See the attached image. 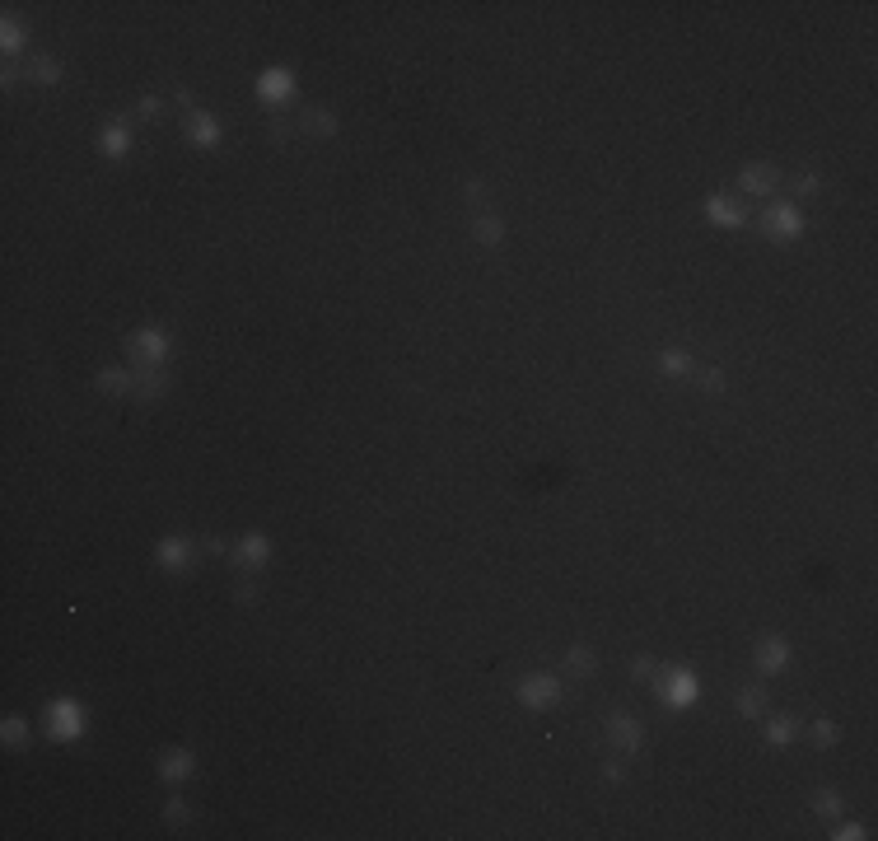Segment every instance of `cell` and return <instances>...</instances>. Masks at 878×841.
Segmentation results:
<instances>
[{
    "label": "cell",
    "instance_id": "obj_34",
    "mask_svg": "<svg viewBox=\"0 0 878 841\" xmlns=\"http://www.w3.org/2000/svg\"><path fill=\"white\" fill-rule=\"evenodd\" d=\"M253 598H257V584L243 580V584H238V603H253Z\"/></svg>",
    "mask_w": 878,
    "mask_h": 841
},
{
    "label": "cell",
    "instance_id": "obj_2",
    "mask_svg": "<svg viewBox=\"0 0 878 841\" xmlns=\"http://www.w3.org/2000/svg\"><path fill=\"white\" fill-rule=\"evenodd\" d=\"M518 697L528 701V706H552V701L561 697V687H556L552 678H528V683L518 687Z\"/></svg>",
    "mask_w": 878,
    "mask_h": 841
},
{
    "label": "cell",
    "instance_id": "obj_21",
    "mask_svg": "<svg viewBox=\"0 0 878 841\" xmlns=\"http://www.w3.org/2000/svg\"><path fill=\"white\" fill-rule=\"evenodd\" d=\"M98 145H103L108 155H122V150H127V131H122V127H108V131H103V141H98Z\"/></svg>",
    "mask_w": 878,
    "mask_h": 841
},
{
    "label": "cell",
    "instance_id": "obj_19",
    "mask_svg": "<svg viewBox=\"0 0 878 841\" xmlns=\"http://www.w3.org/2000/svg\"><path fill=\"white\" fill-rule=\"evenodd\" d=\"M159 561L182 570V566H187V547H182V543H164V547H159Z\"/></svg>",
    "mask_w": 878,
    "mask_h": 841
},
{
    "label": "cell",
    "instance_id": "obj_25",
    "mask_svg": "<svg viewBox=\"0 0 878 841\" xmlns=\"http://www.w3.org/2000/svg\"><path fill=\"white\" fill-rule=\"evenodd\" d=\"M766 738H771V743H789V738H794V720H775V725L766 729Z\"/></svg>",
    "mask_w": 878,
    "mask_h": 841
},
{
    "label": "cell",
    "instance_id": "obj_11",
    "mask_svg": "<svg viewBox=\"0 0 878 841\" xmlns=\"http://www.w3.org/2000/svg\"><path fill=\"white\" fill-rule=\"evenodd\" d=\"M472 234H477L481 244H500V234H504V225L495 220V215H481L477 225H472Z\"/></svg>",
    "mask_w": 878,
    "mask_h": 841
},
{
    "label": "cell",
    "instance_id": "obj_35",
    "mask_svg": "<svg viewBox=\"0 0 878 841\" xmlns=\"http://www.w3.org/2000/svg\"><path fill=\"white\" fill-rule=\"evenodd\" d=\"M290 131H295V127H285L281 117H276V122H272V141H285V136H290Z\"/></svg>",
    "mask_w": 878,
    "mask_h": 841
},
{
    "label": "cell",
    "instance_id": "obj_9",
    "mask_svg": "<svg viewBox=\"0 0 878 841\" xmlns=\"http://www.w3.org/2000/svg\"><path fill=\"white\" fill-rule=\"evenodd\" d=\"M136 384H141L145 398H159V393L168 388V374H159V369H141V374H136Z\"/></svg>",
    "mask_w": 878,
    "mask_h": 841
},
{
    "label": "cell",
    "instance_id": "obj_12",
    "mask_svg": "<svg viewBox=\"0 0 878 841\" xmlns=\"http://www.w3.org/2000/svg\"><path fill=\"white\" fill-rule=\"evenodd\" d=\"M33 80H38V84H56V80H61V65H56L52 56H38V61H33Z\"/></svg>",
    "mask_w": 878,
    "mask_h": 841
},
{
    "label": "cell",
    "instance_id": "obj_4",
    "mask_svg": "<svg viewBox=\"0 0 878 841\" xmlns=\"http://www.w3.org/2000/svg\"><path fill=\"white\" fill-rule=\"evenodd\" d=\"M766 229L780 234V239H794V234H799V215L789 206H775V210H766Z\"/></svg>",
    "mask_w": 878,
    "mask_h": 841
},
{
    "label": "cell",
    "instance_id": "obj_36",
    "mask_svg": "<svg viewBox=\"0 0 878 841\" xmlns=\"http://www.w3.org/2000/svg\"><path fill=\"white\" fill-rule=\"evenodd\" d=\"M182 818H187V809H182V804L173 799V804H168V823H182Z\"/></svg>",
    "mask_w": 878,
    "mask_h": 841
},
{
    "label": "cell",
    "instance_id": "obj_26",
    "mask_svg": "<svg viewBox=\"0 0 878 841\" xmlns=\"http://www.w3.org/2000/svg\"><path fill=\"white\" fill-rule=\"evenodd\" d=\"M19 42H24L19 24H5V52H19Z\"/></svg>",
    "mask_w": 878,
    "mask_h": 841
},
{
    "label": "cell",
    "instance_id": "obj_14",
    "mask_svg": "<svg viewBox=\"0 0 878 841\" xmlns=\"http://www.w3.org/2000/svg\"><path fill=\"white\" fill-rule=\"evenodd\" d=\"M711 215L720 225H743V210H734L729 206V201H724V196H711Z\"/></svg>",
    "mask_w": 878,
    "mask_h": 841
},
{
    "label": "cell",
    "instance_id": "obj_27",
    "mask_svg": "<svg viewBox=\"0 0 878 841\" xmlns=\"http://www.w3.org/2000/svg\"><path fill=\"white\" fill-rule=\"evenodd\" d=\"M701 388L706 393H724V379L715 374V369H706V374H701Z\"/></svg>",
    "mask_w": 878,
    "mask_h": 841
},
{
    "label": "cell",
    "instance_id": "obj_18",
    "mask_svg": "<svg viewBox=\"0 0 878 841\" xmlns=\"http://www.w3.org/2000/svg\"><path fill=\"white\" fill-rule=\"evenodd\" d=\"M304 127H309L313 136H332V131H336V117L332 113H309V117H304Z\"/></svg>",
    "mask_w": 878,
    "mask_h": 841
},
{
    "label": "cell",
    "instance_id": "obj_30",
    "mask_svg": "<svg viewBox=\"0 0 878 841\" xmlns=\"http://www.w3.org/2000/svg\"><path fill=\"white\" fill-rule=\"evenodd\" d=\"M5 738H10V743H24V720H5Z\"/></svg>",
    "mask_w": 878,
    "mask_h": 841
},
{
    "label": "cell",
    "instance_id": "obj_32",
    "mask_svg": "<svg viewBox=\"0 0 878 841\" xmlns=\"http://www.w3.org/2000/svg\"><path fill=\"white\" fill-rule=\"evenodd\" d=\"M635 678H640V683H645V678H654V659H635Z\"/></svg>",
    "mask_w": 878,
    "mask_h": 841
},
{
    "label": "cell",
    "instance_id": "obj_10",
    "mask_svg": "<svg viewBox=\"0 0 878 841\" xmlns=\"http://www.w3.org/2000/svg\"><path fill=\"white\" fill-rule=\"evenodd\" d=\"M238 557H243L248 566H257V561L267 557V538H262V533H248V538H243V547H238Z\"/></svg>",
    "mask_w": 878,
    "mask_h": 841
},
{
    "label": "cell",
    "instance_id": "obj_13",
    "mask_svg": "<svg viewBox=\"0 0 878 841\" xmlns=\"http://www.w3.org/2000/svg\"><path fill=\"white\" fill-rule=\"evenodd\" d=\"M192 136H196V141H201V145H210V141H215V136H220V127H215V117H206V113H196V117H192Z\"/></svg>",
    "mask_w": 878,
    "mask_h": 841
},
{
    "label": "cell",
    "instance_id": "obj_1",
    "mask_svg": "<svg viewBox=\"0 0 878 841\" xmlns=\"http://www.w3.org/2000/svg\"><path fill=\"white\" fill-rule=\"evenodd\" d=\"M79 725H84V720H79V706H75V701H56V706H52V734L56 738H75Z\"/></svg>",
    "mask_w": 878,
    "mask_h": 841
},
{
    "label": "cell",
    "instance_id": "obj_28",
    "mask_svg": "<svg viewBox=\"0 0 878 841\" xmlns=\"http://www.w3.org/2000/svg\"><path fill=\"white\" fill-rule=\"evenodd\" d=\"M813 738H817V743H832V738H836V725H827V720H817V725H813Z\"/></svg>",
    "mask_w": 878,
    "mask_h": 841
},
{
    "label": "cell",
    "instance_id": "obj_22",
    "mask_svg": "<svg viewBox=\"0 0 878 841\" xmlns=\"http://www.w3.org/2000/svg\"><path fill=\"white\" fill-rule=\"evenodd\" d=\"M566 669H570V673H580V678H584V673H594V655H589V650H570Z\"/></svg>",
    "mask_w": 878,
    "mask_h": 841
},
{
    "label": "cell",
    "instance_id": "obj_33",
    "mask_svg": "<svg viewBox=\"0 0 878 841\" xmlns=\"http://www.w3.org/2000/svg\"><path fill=\"white\" fill-rule=\"evenodd\" d=\"M136 113H141V117H159V99H141V103H136Z\"/></svg>",
    "mask_w": 878,
    "mask_h": 841
},
{
    "label": "cell",
    "instance_id": "obj_8",
    "mask_svg": "<svg viewBox=\"0 0 878 841\" xmlns=\"http://www.w3.org/2000/svg\"><path fill=\"white\" fill-rule=\"evenodd\" d=\"M743 187L757 192V196L775 192V168H748V173H743Z\"/></svg>",
    "mask_w": 878,
    "mask_h": 841
},
{
    "label": "cell",
    "instance_id": "obj_20",
    "mask_svg": "<svg viewBox=\"0 0 878 841\" xmlns=\"http://www.w3.org/2000/svg\"><path fill=\"white\" fill-rule=\"evenodd\" d=\"M127 384H131V379L122 374V369H103V374H98V388H103V393H127Z\"/></svg>",
    "mask_w": 878,
    "mask_h": 841
},
{
    "label": "cell",
    "instance_id": "obj_23",
    "mask_svg": "<svg viewBox=\"0 0 878 841\" xmlns=\"http://www.w3.org/2000/svg\"><path fill=\"white\" fill-rule=\"evenodd\" d=\"M658 365H663L668 374H687V369H692V360H687L682 350H663V360H658Z\"/></svg>",
    "mask_w": 878,
    "mask_h": 841
},
{
    "label": "cell",
    "instance_id": "obj_16",
    "mask_svg": "<svg viewBox=\"0 0 878 841\" xmlns=\"http://www.w3.org/2000/svg\"><path fill=\"white\" fill-rule=\"evenodd\" d=\"M187 771H192V757H187V752H168V757H164V776L168 780L187 776Z\"/></svg>",
    "mask_w": 878,
    "mask_h": 841
},
{
    "label": "cell",
    "instance_id": "obj_7",
    "mask_svg": "<svg viewBox=\"0 0 878 841\" xmlns=\"http://www.w3.org/2000/svg\"><path fill=\"white\" fill-rule=\"evenodd\" d=\"M131 350H136V355H145V360H159V355H164V336H159V332H136V336H131Z\"/></svg>",
    "mask_w": 878,
    "mask_h": 841
},
{
    "label": "cell",
    "instance_id": "obj_15",
    "mask_svg": "<svg viewBox=\"0 0 878 841\" xmlns=\"http://www.w3.org/2000/svg\"><path fill=\"white\" fill-rule=\"evenodd\" d=\"M785 664V640H762V669H780Z\"/></svg>",
    "mask_w": 878,
    "mask_h": 841
},
{
    "label": "cell",
    "instance_id": "obj_17",
    "mask_svg": "<svg viewBox=\"0 0 878 841\" xmlns=\"http://www.w3.org/2000/svg\"><path fill=\"white\" fill-rule=\"evenodd\" d=\"M762 706H766V692H762V687H748V692L738 697V711H743V715H762Z\"/></svg>",
    "mask_w": 878,
    "mask_h": 841
},
{
    "label": "cell",
    "instance_id": "obj_24",
    "mask_svg": "<svg viewBox=\"0 0 878 841\" xmlns=\"http://www.w3.org/2000/svg\"><path fill=\"white\" fill-rule=\"evenodd\" d=\"M813 809H817V814H827V818H832V814H841V799L832 795V790H817V795H813Z\"/></svg>",
    "mask_w": 878,
    "mask_h": 841
},
{
    "label": "cell",
    "instance_id": "obj_6",
    "mask_svg": "<svg viewBox=\"0 0 878 841\" xmlns=\"http://www.w3.org/2000/svg\"><path fill=\"white\" fill-rule=\"evenodd\" d=\"M612 738H617V743H621V748H626V752H631V748H635V743H640V725H635V720H631V715H612Z\"/></svg>",
    "mask_w": 878,
    "mask_h": 841
},
{
    "label": "cell",
    "instance_id": "obj_3",
    "mask_svg": "<svg viewBox=\"0 0 878 841\" xmlns=\"http://www.w3.org/2000/svg\"><path fill=\"white\" fill-rule=\"evenodd\" d=\"M663 697H668L673 706H687V701L696 697V678H692V673H673L668 683H663Z\"/></svg>",
    "mask_w": 878,
    "mask_h": 841
},
{
    "label": "cell",
    "instance_id": "obj_31",
    "mask_svg": "<svg viewBox=\"0 0 878 841\" xmlns=\"http://www.w3.org/2000/svg\"><path fill=\"white\" fill-rule=\"evenodd\" d=\"M467 201L481 206V201H486V182H467Z\"/></svg>",
    "mask_w": 878,
    "mask_h": 841
},
{
    "label": "cell",
    "instance_id": "obj_5",
    "mask_svg": "<svg viewBox=\"0 0 878 841\" xmlns=\"http://www.w3.org/2000/svg\"><path fill=\"white\" fill-rule=\"evenodd\" d=\"M262 94H267V99H290V94H295L290 70H272V75H262Z\"/></svg>",
    "mask_w": 878,
    "mask_h": 841
},
{
    "label": "cell",
    "instance_id": "obj_29",
    "mask_svg": "<svg viewBox=\"0 0 878 841\" xmlns=\"http://www.w3.org/2000/svg\"><path fill=\"white\" fill-rule=\"evenodd\" d=\"M817 187H822V182H817V173H803V178L794 182V192H803V196H808V192H817Z\"/></svg>",
    "mask_w": 878,
    "mask_h": 841
}]
</instances>
